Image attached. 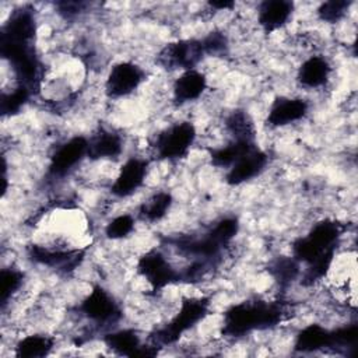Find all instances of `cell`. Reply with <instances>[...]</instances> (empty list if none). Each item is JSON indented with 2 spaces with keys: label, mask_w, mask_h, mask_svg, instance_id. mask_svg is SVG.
<instances>
[{
  "label": "cell",
  "mask_w": 358,
  "mask_h": 358,
  "mask_svg": "<svg viewBox=\"0 0 358 358\" xmlns=\"http://www.w3.org/2000/svg\"><path fill=\"white\" fill-rule=\"evenodd\" d=\"M289 316V308L281 299H249L229 305L221 317L220 333L225 338L239 340L253 331L273 330Z\"/></svg>",
  "instance_id": "6da1fadb"
},
{
  "label": "cell",
  "mask_w": 358,
  "mask_h": 358,
  "mask_svg": "<svg viewBox=\"0 0 358 358\" xmlns=\"http://www.w3.org/2000/svg\"><path fill=\"white\" fill-rule=\"evenodd\" d=\"M71 313L87 322L91 330L102 334L119 327L123 319V306L116 296L99 282H94L83 298L74 305Z\"/></svg>",
  "instance_id": "7a4b0ae2"
},
{
  "label": "cell",
  "mask_w": 358,
  "mask_h": 358,
  "mask_svg": "<svg viewBox=\"0 0 358 358\" xmlns=\"http://www.w3.org/2000/svg\"><path fill=\"white\" fill-rule=\"evenodd\" d=\"M344 231V225L337 220L320 218L310 225L305 235L296 236L291 242V256L306 266L323 255L334 253L340 246Z\"/></svg>",
  "instance_id": "3957f363"
},
{
  "label": "cell",
  "mask_w": 358,
  "mask_h": 358,
  "mask_svg": "<svg viewBox=\"0 0 358 358\" xmlns=\"http://www.w3.org/2000/svg\"><path fill=\"white\" fill-rule=\"evenodd\" d=\"M197 136L196 124L189 119L168 123L151 140L152 158L159 162H179L189 157Z\"/></svg>",
  "instance_id": "277c9868"
},
{
  "label": "cell",
  "mask_w": 358,
  "mask_h": 358,
  "mask_svg": "<svg viewBox=\"0 0 358 358\" xmlns=\"http://www.w3.org/2000/svg\"><path fill=\"white\" fill-rule=\"evenodd\" d=\"M85 159H88L87 136L76 134L59 141L48 155L45 178L50 183L60 182L76 173Z\"/></svg>",
  "instance_id": "5b68a950"
},
{
  "label": "cell",
  "mask_w": 358,
  "mask_h": 358,
  "mask_svg": "<svg viewBox=\"0 0 358 358\" xmlns=\"http://www.w3.org/2000/svg\"><path fill=\"white\" fill-rule=\"evenodd\" d=\"M136 271L154 295L168 287L180 284L179 267L157 246L147 249L137 257Z\"/></svg>",
  "instance_id": "8992f818"
},
{
  "label": "cell",
  "mask_w": 358,
  "mask_h": 358,
  "mask_svg": "<svg viewBox=\"0 0 358 358\" xmlns=\"http://www.w3.org/2000/svg\"><path fill=\"white\" fill-rule=\"evenodd\" d=\"M147 70L134 60H119L113 63L103 78L102 91L110 101H120L134 95L145 83Z\"/></svg>",
  "instance_id": "52a82bcc"
},
{
  "label": "cell",
  "mask_w": 358,
  "mask_h": 358,
  "mask_svg": "<svg viewBox=\"0 0 358 358\" xmlns=\"http://www.w3.org/2000/svg\"><path fill=\"white\" fill-rule=\"evenodd\" d=\"M151 158L143 155L127 157L116 169L109 185V193L115 200H126L140 192L150 175Z\"/></svg>",
  "instance_id": "ba28073f"
},
{
  "label": "cell",
  "mask_w": 358,
  "mask_h": 358,
  "mask_svg": "<svg viewBox=\"0 0 358 358\" xmlns=\"http://www.w3.org/2000/svg\"><path fill=\"white\" fill-rule=\"evenodd\" d=\"M206 57L200 38H183L168 42L157 53V64L166 71L197 69Z\"/></svg>",
  "instance_id": "9c48e42d"
},
{
  "label": "cell",
  "mask_w": 358,
  "mask_h": 358,
  "mask_svg": "<svg viewBox=\"0 0 358 358\" xmlns=\"http://www.w3.org/2000/svg\"><path fill=\"white\" fill-rule=\"evenodd\" d=\"M310 103L299 95H277L266 112L264 124L268 129H284L306 119Z\"/></svg>",
  "instance_id": "30bf717a"
},
{
  "label": "cell",
  "mask_w": 358,
  "mask_h": 358,
  "mask_svg": "<svg viewBox=\"0 0 358 358\" xmlns=\"http://www.w3.org/2000/svg\"><path fill=\"white\" fill-rule=\"evenodd\" d=\"M102 343L112 354L127 357H152L159 348L148 340L144 341L136 327H115L102 334Z\"/></svg>",
  "instance_id": "8fae6325"
},
{
  "label": "cell",
  "mask_w": 358,
  "mask_h": 358,
  "mask_svg": "<svg viewBox=\"0 0 358 358\" xmlns=\"http://www.w3.org/2000/svg\"><path fill=\"white\" fill-rule=\"evenodd\" d=\"M208 90L207 74L199 69L180 71L169 85V101L175 108H183L200 101Z\"/></svg>",
  "instance_id": "7c38bea8"
},
{
  "label": "cell",
  "mask_w": 358,
  "mask_h": 358,
  "mask_svg": "<svg viewBox=\"0 0 358 358\" xmlns=\"http://www.w3.org/2000/svg\"><path fill=\"white\" fill-rule=\"evenodd\" d=\"M270 164V155L260 147L242 155L224 173V182L231 187H239L262 176Z\"/></svg>",
  "instance_id": "4fadbf2b"
},
{
  "label": "cell",
  "mask_w": 358,
  "mask_h": 358,
  "mask_svg": "<svg viewBox=\"0 0 358 358\" xmlns=\"http://www.w3.org/2000/svg\"><path fill=\"white\" fill-rule=\"evenodd\" d=\"M333 76V64L330 59L322 53L305 56L295 71V83L305 91L324 90Z\"/></svg>",
  "instance_id": "5bb4252c"
},
{
  "label": "cell",
  "mask_w": 358,
  "mask_h": 358,
  "mask_svg": "<svg viewBox=\"0 0 358 358\" xmlns=\"http://www.w3.org/2000/svg\"><path fill=\"white\" fill-rule=\"evenodd\" d=\"M124 152V137L120 131L99 126L88 137V161L116 162Z\"/></svg>",
  "instance_id": "9a60e30c"
},
{
  "label": "cell",
  "mask_w": 358,
  "mask_h": 358,
  "mask_svg": "<svg viewBox=\"0 0 358 358\" xmlns=\"http://www.w3.org/2000/svg\"><path fill=\"white\" fill-rule=\"evenodd\" d=\"M295 4L289 0H264L257 4L256 22L259 29L266 34H274L284 29L292 20Z\"/></svg>",
  "instance_id": "2e32d148"
},
{
  "label": "cell",
  "mask_w": 358,
  "mask_h": 358,
  "mask_svg": "<svg viewBox=\"0 0 358 358\" xmlns=\"http://www.w3.org/2000/svg\"><path fill=\"white\" fill-rule=\"evenodd\" d=\"M57 338L55 334L48 333L45 330L27 333L20 336L14 344L11 354L15 357H25V358H39L46 357L53 352L56 348Z\"/></svg>",
  "instance_id": "e0dca14e"
},
{
  "label": "cell",
  "mask_w": 358,
  "mask_h": 358,
  "mask_svg": "<svg viewBox=\"0 0 358 358\" xmlns=\"http://www.w3.org/2000/svg\"><path fill=\"white\" fill-rule=\"evenodd\" d=\"M173 194L169 190H155L143 200L138 207L136 217L138 221L152 225L162 221L173 207Z\"/></svg>",
  "instance_id": "ac0fdd59"
},
{
  "label": "cell",
  "mask_w": 358,
  "mask_h": 358,
  "mask_svg": "<svg viewBox=\"0 0 358 358\" xmlns=\"http://www.w3.org/2000/svg\"><path fill=\"white\" fill-rule=\"evenodd\" d=\"M292 348L302 354L330 350V329L316 322L305 324L294 336Z\"/></svg>",
  "instance_id": "d6986e66"
},
{
  "label": "cell",
  "mask_w": 358,
  "mask_h": 358,
  "mask_svg": "<svg viewBox=\"0 0 358 358\" xmlns=\"http://www.w3.org/2000/svg\"><path fill=\"white\" fill-rule=\"evenodd\" d=\"M224 133L228 140L256 141L257 129L253 116L243 108H235L224 116Z\"/></svg>",
  "instance_id": "ffe728a7"
},
{
  "label": "cell",
  "mask_w": 358,
  "mask_h": 358,
  "mask_svg": "<svg viewBox=\"0 0 358 358\" xmlns=\"http://www.w3.org/2000/svg\"><path fill=\"white\" fill-rule=\"evenodd\" d=\"M267 273L277 284L278 288L287 289L294 282L299 281L302 273V264L291 255H280L273 257L267 264Z\"/></svg>",
  "instance_id": "44dd1931"
},
{
  "label": "cell",
  "mask_w": 358,
  "mask_h": 358,
  "mask_svg": "<svg viewBox=\"0 0 358 358\" xmlns=\"http://www.w3.org/2000/svg\"><path fill=\"white\" fill-rule=\"evenodd\" d=\"M25 271L15 264L3 266L1 268V309L11 305L25 287Z\"/></svg>",
  "instance_id": "7402d4cb"
},
{
  "label": "cell",
  "mask_w": 358,
  "mask_h": 358,
  "mask_svg": "<svg viewBox=\"0 0 358 358\" xmlns=\"http://www.w3.org/2000/svg\"><path fill=\"white\" fill-rule=\"evenodd\" d=\"M137 225V217L130 213H120L113 215L103 227V235L108 241L119 242L129 239Z\"/></svg>",
  "instance_id": "603a6c76"
},
{
  "label": "cell",
  "mask_w": 358,
  "mask_h": 358,
  "mask_svg": "<svg viewBox=\"0 0 358 358\" xmlns=\"http://www.w3.org/2000/svg\"><path fill=\"white\" fill-rule=\"evenodd\" d=\"M351 6H352L351 0H329V1L320 3L315 14L320 22L327 25H334L341 22L347 17Z\"/></svg>",
  "instance_id": "cb8c5ba5"
},
{
  "label": "cell",
  "mask_w": 358,
  "mask_h": 358,
  "mask_svg": "<svg viewBox=\"0 0 358 358\" xmlns=\"http://www.w3.org/2000/svg\"><path fill=\"white\" fill-rule=\"evenodd\" d=\"M206 56L220 57L225 56L229 50V38L222 29H213L200 38Z\"/></svg>",
  "instance_id": "d4e9b609"
},
{
  "label": "cell",
  "mask_w": 358,
  "mask_h": 358,
  "mask_svg": "<svg viewBox=\"0 0 358 358\" xmlns=\"http://www.w3.org/2000/svg\"><path fill=\"white\" fill-rule=\"evenodd\" d=\"M56 14L64 21H76L87 13V8L91 6L84 1H57L53 4Z\"/></svg>",
  "instance_id": "484cf974"
}]
</instances>
